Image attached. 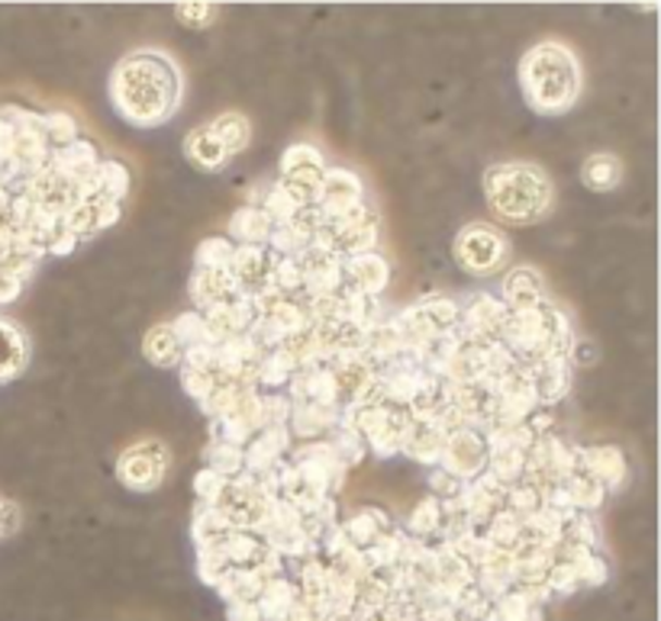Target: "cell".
Returning <instances> with one entry per match:
<instances>
[{"label":"cell","mask_w":661,"mask_h":621,"mask_svg":"<svg viewBox=\"0 0 661 621\" xmlns=\"http://www.w3.org/2000/svg\"><path fill=\"white\" fill-rule=\"evenodd\" d=\"M110 100L126 123L162 126L178 113L182 72L165 52L155 49L129 52L110 75Z\"/></svg>","instance_id":"cell-1"},{"label":"cell","mask_w":661,"mask_h":621,"mask_svg":"<svg viewBox=\"0 0 661 621\" xmlns=\"http://www.w3.org/2000/svg\"><path fill=\"white\" fill-rule=\"evenodd\" d=\"M520 88L536 113H565L581 93V65L562 42H539L520 62Z\"/></svg>","instance_id":"cell-2"},{"label":"cell","mask_w":661,"mask_h":621,"mask_svg":"<svg viewBox=\"0 0 661 621\" xmlns=\"http://www.w3.org/2000/svg\"><path fill=\"white\" fill-rule=\"evenodd\" d=\"M484 193L490 210L507 223H533L552 206V180L526 162L494 165L484 175Z\"/></svg>","instance_id":"cell-3"},{"label":"cell","mask_w":661,"mask_h":621,"mask_svg":"<svg viewBox=\"0 0 661 621\" xmlns=\"http://www.w3.org/2000/svg\"><path fill=\"white\" fill-rule=\"evenodd\" d=\"M249 142H252L249 119L242 113H223L190 132L185 155L190 159V165L203 172H216V168H226L236 155H242Z\"/></svg>","instance_id":"cell-4"},{"label":"cell","mask_w":661,"mask_h":621,"mask_svg":"<svg viewBox=\"0 0 661 621\" xmlns=\"http://www.w3.org/2000/svg\"><path fill=\"white\" fill-rule=\"evenodd\" d=\"M456 258L472 274H494L507 258V242L494 226L472 223L456 239Z\"/></svg>","instance_id":"cell-5"},{"label":"cell","mask_w":661,"mask_h":621,"mask_svg":"<svg viewBox=\"0 0 661 621\" xmlns=\"http://www.w3.org/2000/svg\"><path fill=\"white\" fill-rule=\"evenodd\" d=\"M116 473H120V480L129 490H139V493L155 490L165 480V473H169V451H165V444H133L129 451H123V457L116 464Z\"/></svg>","instance_id":"cell-6"},{"label":"cell","mask_w":661,"mask_h":621,"mask_svg":"<svg viewBox=\"0 0 661 621\" xmlns=\"http://www.w3.org/2000/svg\"><path fill=\"white\" fill-rule=\"evenodd\" d=\"M26 357H29V345H26L23 329L0 319V383L13 380L26 367Z\"/></svg>","instance_id":"cell-7"},{"label":"cell","mask_w":661,"mask_h":621,"mask_svg":"<svg viewBox=\"0 0 661 621\" xmlns=\"http://www.w3.org/2000/svg\"><path fill=\"white\" fill-rule=\"evenodd\" d=\"M320 193L329 210L346 213V210H352V203L359 200L362 190H359V178H352L349 172H329V175H323Z\"/></svg>","instance_id":"cell-8"},{"label":"cell","mask_w":661,"mask_h":621,"mask_svg":"<svg viewBox=\"0 0 661 621\" xmlns=\"http://www.w3.org/2000/svg\"><path fill=\"white\" fill-rule=\"evenodd\" d=\"M182 339H178V332L172 329V326H155L149 335H146V345H142V352H146V357L155 364V367H172V364H178L182 360Z\"/></svg>","instance_id":"cell-9"},{"label":"cell","mask_w":661,"mask_h":621,"mask_svg":"<svg viewBox=\"0 0 661 621\" xmlns=\"http://www.w3.org/2000/svg\"><path fill=\"white\" fill-rule=\"evenodd\" d=\"M584 180H587V187H594V190H613L616 183H620V178H623V165H620V159L616 155H607V152H600V155H590L587 162H584Z\"/></svg>","instance_id":"cell-10"},{"label":"cell","mask_w":661,"mask_h":621,"mask_svg":"<svg viewBox=\"0 0 661 621\" xmlns=\"http://www.w3.org/2000/svg\"><path fill=\"white\" fill-rule=\"evenodd\" d=\"M449 457H452V473H477L484 467V442L465 432L449 444Z\"/></svg>","instance_id":"cell-11"},{"label":"cell","mask_w":661,"mask_h":621,"mask_svg":"<svg viewBox=\"0 0 661 621\" xmlns=\"http://www.w3.org/2000/svg\"><path fill=\"white\" fill-rule=\"evenodd\" d=\"M539 290H542V280H539V274H533V270H513L510 280H507V300H510V306H516L520 313H526V309L536 306Z\"/></svg>","instance_id":"cell-12"},{"label":"cell","mask_w":661,"mask_h":621,"mask_svg":"<svg viewBox=\"0 0 661 621\" xmlns=\"http://www.w3.org/2000/svg\"><path fill=\"white\" fill-rule=\"evenodd\" d=\"M229 232L236 239H246V242H262L272 232V219L262 210H239L236 219H233V226H229Z\"/></svg>","instance_id":"cell-13"},{"label":"cell","mask_w":661,"mask_h":621,"mask_svg":"<svg viewBox=\"0 0 661 621\" xmlns=\"http://www.w3.org/2000/svg\"><path fill=\"white\" fill-rule=\"evenodd\" d=\"M590 464V477L603 480V483H616L623 477V454L613 447H594L584 454Z\"/></svg>","instance_id":"cell-14"},{"label":"cell","mask_w":661,"mask_h":621,"mask_svg":"<svg viewBox=\"0 0 661 621\" xmlns=\"http://www.w3.org/2000/svg\"><path fill=\"white\" fill-rule=\"evenodd\" d=\"M349 270H352V277L359 280V287L362 290H381L384 283H387V265L381 262L378 255H359L352 265H349Z\"/></svg>","instance_id":"cell-15"},{"label":"cell","mask_w":661,"mask_h":621,"mask_svg":"<svg viewBox=\"0 0 661 621\" xmlns=\"http://www.w3.org/2000/svg\"><path fill=\"white\" fill-rule=\"evenodd\" d=\"M175 16H178L185 26H207V23H213V16H216V3H178V7H175Z\"/></svg>","instance_id":"cell-16"},{"label":"cell","mask_w":661,"mask_h":621,"mask_svg":"<svg viewBox=\"0 0 661 621\" xmlns=\"http://www.w3.org/2000/svg\"><path fill=\"white\" fill-rule=\"evenodd\" d=\"M229 621H262V612L255 603H233L229 606Z\"/></svg>","instance_id":"cell-17"},{"label":"cell","mask_w":661,"mask_h":621,"mask_svg":"<svg viewBox=\"0 0 661 621\" xmlns=\"http://www.w3.org/2000/svg\"><path fill=\"white\" fill-rule=\"evenodd\" d=\"M3 512H7V506H3V503H0V537H3V534L10 532V529H13V525H10V522H7V516H3Z\"/></svg>","instance_id":"cell-18"}]
</instances>
